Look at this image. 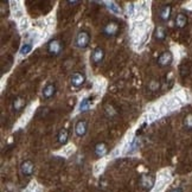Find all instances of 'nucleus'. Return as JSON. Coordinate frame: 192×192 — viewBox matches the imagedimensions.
Wrapping results in <instances>:
<instances>
[{"mask_svg":"<svg viewBox=\"0 0 192 192\" xmlns=\"http://www.w3.org/2000/svg\"><path fill=\"white\" fill-rule=\"evenodd\" d=\"M31 49H32L31 44H25V45L22 47V50H20V54L23 55V56H25V55H27L29 52H30Z\"/></svg>","mask_w":192,"mask_h":192,"instance_id":"4be33fe9","label":"nucleus"},{"mask_svg":"<svg viewBox=\"0 0 192 192\" xmlns=\"http://www.w3.org/2000/svg\"><path fill=\"white\" fill-rule=\"evenodd\" d=\"M95 152H96V154L99 155V157H103L104 154L107 153V147H106V145L103 144V142H101V144H97L96 145V147H95Z\"/></svg>","mask_w":192,"mask_h":192,"instance_id":"9b49d317","label":"nucleus"},{"mask_svg":"<svg viewBox=\"0 0 192 192\" xmlns=\"http://www.w3.org/2000/svg\"><path fill=\"white\" fill-rule=\"evenodd\" d=\"M171 61H172V55H171V52H162L159 56V58H158V63L161 67H165V65L170 64Z\"/></svg>","mask_w":192,"mask_h":192,"instance_id":"39448f33","label":"nucleus"},{"mask_svg":"<svg viewBox=\"0 0 192 192\" xmlns=\"http://www.w3.org/2000/svg\"><path fill=\"white\" fill-rule=\"evenodd\" d=\"M89 42H90V36H89V33H88V32L82 31V32H80V33L77 35V37H76V45L78 46V47H82V49H84V47H87V46H88Z\"/></svg>","mask_w":192,"mask_h":192,"instance_id":"f03ea898","label":"nucleus"},{"mask_svg":"<svg viewBox=\"0 0 192 192\" xmlns=\"http://www.w3.org/2000/svg\"><path fill=\"white\" fill-rule=\"evenodd\" d=\"M166 106H167V108L169 109H173V108H177L178 106H179V100L178 99H171V100L166 103Z\"/></svg>","mask_w":192,"mask_h":192,"instance_id":"f3484780","label":"nucleus"},{"mask_svg":"<svg viewBox=\"0 0 192 192\" xmlns=\"http://www.w3.org/2000/svg\"><path fill=\"white\" fill-rule=\"evenodd\" d=\"M147 30H149V26H147V24L140 23V22H134L133 27H132V39L134 43H141V40L144 38V36L146 35Z\"/></svg>","mask_w":192,"mask_h":192,"instance_id":"f257e3e1","label":"nucleus"},{"mask_svg":"<svg viewBox=\"0 0 192 192\" xmlns=\"http://www.w3.org/2000/svg\"><path fill=\"white\" fill-rule=\"evenodd\" d=\"M186 23H187V20H186V17H185V15H183V14L177 15V18H176V24H177L179 27L185 26Z\"/></svg>","mask_w":192,"mask_h":192,"instance_id":"ddd939ff","label":"nucleus"},{"mask_svg":"<svg viewBox=\"0 0 192 192\" xmlns=\"http://www.w3.org/2000/svg\"><path fill=\"white\" fill-rule=\"evenodd\" d=\"M24 106V100L22 97H17L13 102V108H14V110H20Z\"/></svg>","mask_w":192,"mask_h":192,"instance_id":"dca6fc26","label":"nucleus"},{"mask_svg":"<svg viewBox=\"0 0 192 192\" xmlns=\"http://www.w3.org/2000/svg\"><path fill=\"white\" fill-rule=\"evenodd\" d=\"M72 152H74V146H72V145H68L65 148H63L62 154H63V155H65V157H69Z\"/></svg>","mask_w":192,"mask_h":192,"instance_id":"a211bd4d","label":"nucleus"},{"mask_svg":"<svg viewBox=\"0 0 192 192\" xmlns=\"http://www.w3.org/2000/svg\"><path fill=\"white\" fill-rule=\"evenodd\" d=\"M67 139H68V131L67 129H62L58 134V141L61 144H65L67 142Z\"/></svg>","mask_w":192,"mask_h":192,"instance_id":"4468645a","label":"nucleus"},{"mask_svg":"<svg viewBox=\"0 0 192 192\" xmlns=\"http://www.w3.org/2000/svg\"><path fill=\"white\" fill-rule=\"evenodd\" d=\"M33 169H35V166H33L32 161H30V160H26L22 165V172L25 176H31L33 173Z\"/></svg>","mask_w":192,"mask_h":192,"instance_id":"423d86ee","label":"nucleus"},{"mask_svg":"<svg viewBox=\"0 0 192 192\" xmlns=\"http://www.w3.org/2000/svg\"><path fill=\"white\" fill-rule=\"evenodd\" d=\"M170 13H171V7L166 6V7H164L160 11V18H161L162 20H167L170 18Z\"/></svg>","mask_w":192,"mask_h":192,"instance_id":"f8f14e48","label":"nucleus"},{"mask_svg":"<svg viewBox=\"0 0 192 192\" xmlns=\"http://www.w3.org/2000/svg\"><path fill=\"white\" fill-rule=\"evenodd\" d=\"M172 192H182V190H180V189H177V190H173Z\"/></svg>","mask_w":192,"mask_h":192,"instance_id":"a878e982","label":"nucleus"},{"mask_svg":"<svg viewBox=\"0 0 192 192\" xmlns=\"http://www.w3.org/2000/svg\"><path fill=\"white\" fill-rule=\"evenodd\" d=\"M103 166H104V160H102V161H99L96 165H95V167H94V173L95 174H97V173H100V171L103 170Z\"/></svg>","mask_w":192,"mask_h":192,"instance_id":"6ab92c4d","label":"nucleus"},{"mask_svg":"<svg viewBox=\"0 0 192 192\" xmlns=\"http://www.w3.org/2000/svg\"><path fill=\"white\" fill-rule=\"evenodd\" d=\"M49 51L52 55H58L62 51V44L59 40L55 39V40H51L50 44H49Z\"/></svg>","mask_w":192,"mask_h":192,"instance_id":"7ed1b4c3","label":"nucleus"},{"mask_svg":"<svg viewBox=\"0 0 192 192\" xmlns=\"http://www.w3.org/2000/svg\"><path fill=\"white\" fill-rule=\"evenodd\" d=\"M27 27H29V20H27V18L23 17L22 20H20V30L24 31V30H26Z\"/></svg>","mask_w":192,"mask_h":192,"instance_id":"412c9836","label":"nucleus"},{"mask_svg":"<svg viewBox=\"0 0 192 192\" xmlns=\"http://www.w3.org/2000/svg\"><path fill=\"white\" fill-rule=\"evenodd\" d=\"M134 7H135V6H134L133 4H131V5L128 6V13H129V14H131V15L134 14V12H133V11H134Z\"/></svg>","mask_w":192,"mask_h":192,"instance_id":"b1692460","label":"nucleus"},{"mask_svg":"<svg viewBox=\"0 0 192 192\" xmlns=\"http://www.w3.org/2000/svg\"><path fill=\"white\" fill-rule=\"evenodd\" d=\"M117 31H119V26L116 23H109L104 27V33L108 36H115Z\"/></svg>","mask_w":192,"mask_h":192,"instance_id":"0eeeda50","label":"nucleus"},{"mask_svg":"<svg viewBox=\"0 0 192 192\" xmlns=\"http://www.w3.org/2000/svg\"><path fill=\"white\" fill-rule=\"evenodd\" d=\"M103 57H104V52H103V50L100 49V47H97V49H95L94 50V52L90 56V59H92L94 63H100L102 59H103Z\"/></svg>","mask_w":192,"mask_h":192,"instance_id":"20e7f679","label":"nucleus"},{"mask_svg":"<svg viewBox=\"0 0 192 192\" xmlns=\"http://www.w3.org/2000/svg\"><path fill=\"white\" fill-rule=\"evenodd\" d=\"M164 38H165V32L160 27V29L157 30V39H164Z\"/></svg>","mask_w":192,"mask_h":192,"instance_id":"5701e85b","label":"nucleus"},{"mask_svg":"<svg viewBox=\"0 0 192 192\" xmlns=\"http://www.w3.org/2000/svg\"><path fill=\"white\" fill-rule=\"evenodd\" d=\"M76 134L78 137H83L85 133H87V123L84 121H80L76 125Z\"/></svg>","mask_w":192,"mask_h":192,"instance_id":"9d476101","label":"nucleus"},{"mask_svg":"<svg viewBox=\"0 0 192 192\" xmlns=\"http://www.w3.org/2000/svg\"><path fill=\"white\" fill-rule=\"evenodd\" d=\"M88 108H89V100L85 99V100L82 101V103L80 104V110H81V112H85V110H88Z\"/></svg>","mask_w":192,"mask_h":192,"instance_id":"aec40b11","label":"nucleus"},{"mask_svg":"<svg viewBox=\"0 0 192 192\" xmlns=\"http://www.w3.org/2000/svg\"><path fill=\"white\" fill-rule=\"evenodd\" d=\"M83 82H84V76L81 75V74H74L71 76V83H72V85H75V87L82 85Z\"/></svg>","mask_w":192,"mask_h":192,"instance_id":"6e6552de","label":"nucleus"},{"mask_svg":"<svg viewBox=\"0 0 192 192\" xmlns=\"http://www.w3.org/2000/svg\"><path fill=\"white\" fill-rule=\"evenodd\" d=\"M35 186H36V185L32 184V185H31L30 189H27V190H26V191H25V192H33V189H35Z\"/></svg>","mask_w":192,"mask_h":192,"instance_id":"393cba45","label":"nucleus"},{"mask_svg":"<svg viewBox=\"0 0 192 192\" xmlns=\"http://www.w3.org/2000/svg\"><path fill=\"white\" fill-rule=\"evenodd\" d=\"M55 92H56V87L55 84H47L43 90V96L45 99H50L51 96H54Z\"/></svg>","mask_w":192,"mask_h":192,"instance_id":"1a4fd4ad","label":"nucleus"},{"mask_svg":"<svg viewBox=\"0 0 192 192\" xmlns=\"http://www.w3.org/2000/svg\"><path fill=\"white\" fill-rule=\"evenodd\" d=\"M107 5H108V8H109L110 11H113L114 13H117V14H120V13H121V8L119 7L115 2L110 1V2H107Z\"/></svg>","mask_w":192,"mask_h":192,"instance_id":"2eb2a0df","label":"nucleus"}]
</instances>
